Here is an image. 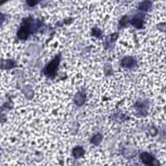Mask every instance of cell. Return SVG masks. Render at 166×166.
<instances>
[{
  "mask_svg": "<svg viewBox=\"0 0 166 166\" xmlns=\"http://www.w3.org/2000/svg\"><path fill=\"white\" fill-rule=\"evenodd\" d=\"M28 3L29 4V5H32V6H33L34 4L37 3V1H31V2H28Z\"/></svg>",
  "mask_w": 166,
  "mask_h": 166,
  "instance_id": "5b68a950",
  "label": "cell"
},
{
  "mask_svg": "<svg viewBox=\"0 0 166 166\" xmlns=\"http://www.w3.org/2000/svg\"><path fill=\"white\" fill-rule=\"evenodd\" d=\"M60 62V58L56 56V58L51 61L50 64H49L47 66H46L45 69V73L48 76H53L55 75L57 69H58V66Z\"/></svg>",
  "mask_w": 166,
  "mask_h": 166,
  "instance_id": "6da1fadb",
  "label": "cell"
},
{
  "mask_svg": "<svg viewBox=\"0 0 166 166\" xmlns=\"http://www.w3.org/2000/svg\"><path fill=\"white\" fill-rule=\"evenodd\" d=\"M134 63V60L131 57H127L122 61L121 64L124 67H131Z\"/></svg>",
  "mask_w": 166,
  "mask_h": 166,
  "instance_id": "277c9868",
  "label": "cell"
},
{
  "mask_svg": "<svg viewBox=\"0 0 166 166\" xmlns=\"http://www.w3.org/2000/svg\"><path fill=\"white\" fill-rule=\"evenodd\" d=\"M132 25L138 28H140L143 24V18L140 16L137 15L134 18L132 21Z\"/></svg>",
  "mask_w": 166,
  "mask_h": 166,
  "instance_id": "3957f363",
  "label": "cell"
},
{
  "mask_svg": "<svg viewBox=\"0 0 166 166\" xmlns=\"http://www.w3.org/2000/svg\"><path fill=\"white\" fill-rule=\"evenodd\" d=\"M141 160H143V162L145 163V164L152 165V162H154L153 157L151 156V155L148 153H145V152H144V153L141 154Z\"/></svg>",
  "mask_w": 166,
  "mask_h": 166,
  "instance_id": "7a4b0ae2",
  "label": "cell"
}]
</instances>
